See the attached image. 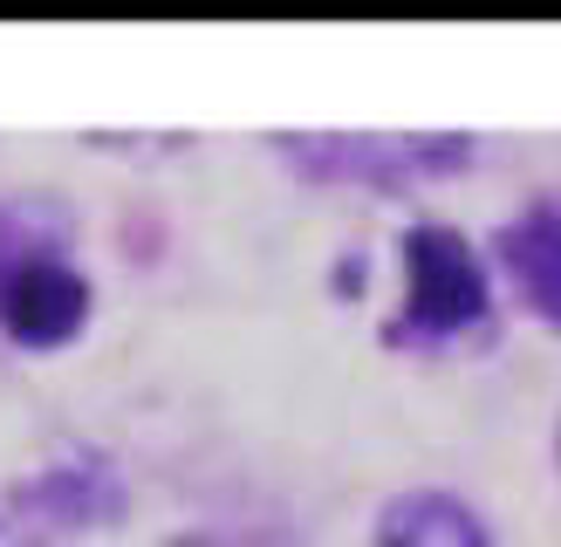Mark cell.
Segmentation results:
<instances>
[{
  "mask_svg": "<svg viewBox=\"0 0 561 547\" xmlns=\"http://www.w3.org/2000/svg\"><path fill=\"white\" fill-rule=\"evenodd\" d=\"M151 547H233L219 527H179V534H164V540H151Z\"/></svg>",
  "mask_w": 561,
  "mask_h": 547,
  "instance_id": "obj_8",
  "label": "cell"
},
{
  "mask_svg": "<svg viewBox=\"0 0 561 547\" xmlns=\"http://www.w3.org/2000/svg\"><path fill=\"white\" fill-rule=\"evenodd\" d=\"M0 547H55V540H42L35 527H21V520H14L8 507H0Z\"/></svg>",
  "mask_w": 561,
  "mask_h": 547,
  "instance_id": "obj_9",
  "label": "cell"
},
{
  "mask_svg": "<svg viewBox=\"0 0 561 547\" xmlns=\"http://www.w3.org/2000/svg\"><path fill=\"white\" fill-rule=\"evenodd\" d=\"M21 527H35L42 540H76V534H110L130 520V479L103 445H62L48 452L35 473H21L0 492Z\"/></svg>",
  "mask_w": 561,
  "mask_h": 547,
  "instance_id": "obj_3",
  "label": "cell"
},
{
  "mask_svg": "<svg viewBox=\"0 0 561 547\" xmlns=\"http://www.w3.org/2000/svg\"><path fill=\"white\" fill-rule=\"evenodd\" d=\"M370 547H500L493 520L453 486H404L370 520Z\"/></svg>",
  "mask_w": 561,
  "mask_h": 547,
  "instance_id": "obj_6",
  "label": "cell"
},
{
  "mask_svg": "<svg viewBox=\"0 0 561 547\" xmlns=\"http://www.w3.org/2000/svg\"><path fill=\"white\" fill-rule=\"evenodd\" d=\"M500 315V281L486 246L453 219L398 226V301L383 315V349L398 356H453L480 342Z\"/></svg>",
  "mask_w": 561,
  "mask_h": 547,
  "instance_id": "obj_1",
  "label": "cell"
},
{
  "mask_svg": "<svg viewBox=\"0 0 561 547\" xmlns=\"http://www.w3.org/2000/svg\"><path fill=\"white\" fill-rule=\"evenodd\" d=\"M48 233H55V226H42L35 212H21L14 199H0V288H8V274H14L27 254H35Z\"/></svg>",
  "mask_w": 561,
  "mask_h": 547,
  "instance_id": "obj_7",
  "label": "cell"
},
{
  "mask_svg": "<svg viewBox=\"0 0 561 547\" xmlns=\"http://www.w3.org/2000/svg\"><path fill=\"white\" fill-rule=\"evenodd\" d=\"M493 281L514 309L561 336V199H527L520 212H507L486 240Z\"/></svg>",
  "mask_w": 561,
  "mask_h": 547,
  "instance_id": "obj_5",
  "label": "cell"
},
{
  "mask_svg": "<svg viewBox=\"0 0 561 547\" xmlns=\"http://www.w3.org/2000/svg\"><path fill=\"white\" fill-rule=\"evenodd\" d=\"M267 144L301 185L370 199H411L480 164V137L466 130H274Z\"/></svg>",
  "mask_w": 561,
  "mask_h": 547,
  "instance_id": "obj_2",
  "label": "cell"
},
{
  "mask_svg": "<svg viewBox=\"0 0 561 547\" xmlns=\"http://www.w3.org/2000/svg\"><path fill=\"white\" fill-rule=\"evenodd\" d=\"M554 473H561V424H554Z\"/></svg>",
  "mask_w": 561,
  "mask_h": 547,
  "instance_id": "obj_10",
  "label": "cell"
},
{
  "mask_svg": "<svg viewBox=\"0 0 561 547\" xmlns=\"http://www.w3.org/2000/svg\"><path fill=\"white\" fill-rule=\"evenodd\" d=\"M96 322V281L90 267L69 254L62 233H48L35 254H27L8 288H0V342L21 356H55L82 342V328Z\"/></svg>",
  "mask_w": 561,
  "mask_h": 547,
  "instance_id": "obj_4",
  "label": "cell"
}]
</instances>
